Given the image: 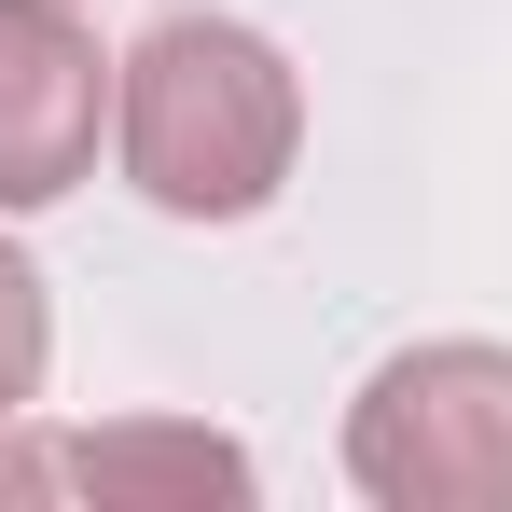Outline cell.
<instances>
[{"label":"cell","mask_w":512,"mask_h":512,"mask_svg":"<svg viewBox=\"0 0 512 512\" xmlns=\"http://www.w3.org/2000/svg\"><path fill=\"white\" fill-rule=\"evenodd\" d=\"M346 485L374 512H512V346H388L346 402Z\"/></svg>","instance_id":"cell-2"},{"label":"cell","mask_w":512,"mask_h":512,"mask_svg":"<svg viewBox=\"0 0 512 512\" xmlns=\"http://www.w3.org/2000/svg\"><path fill=\"white\" fill-rule=\"evenodd\" d=\"M0 499H139V512H194V499H250V443L194 416H125V429H0Z\"/></svg>","instance_id":"cell-4"},{"label":"cell","mask_w":512,"mask_h":512,"mask_svg":"<svg viewBox=\"0 0 512 512\" xmlns=\"http://www.w3.org/2000/svg\"><path fill=\"white\" fill-rule=\"evenodd\" d=\"M42 374H56V291H42V263L0 236V429L42 402Z\"/></svg>","instance_id":"cell-5"},{"label":"cell","mask_w":512,"mask_h":512,"mask_svg":"<svg viewBox=\"0 0 512 512\" xmlns=\"http://www.w3.org/2000/svg\"><path fill=\"white\" fill-rule=\"evenodd\" d=\"M305 153V84L250 14H153L111 56V167L167 222H263Z\"/></svg>","instance_id":"cell-1"},{"label":"cell","mask_w":512,"mask_h":512,"mask_svg":"<svg viewBox=\"0 0 512 512\" xmlns=\"http://www.w3.org/2000/svg\"><path fill=\"white\" fill-rule=\"evenodd\" d=\"M111 139V56L70 0H0V222L97 180Z\"/></svg>","instance_id":"cell-3"}]
</instances>
